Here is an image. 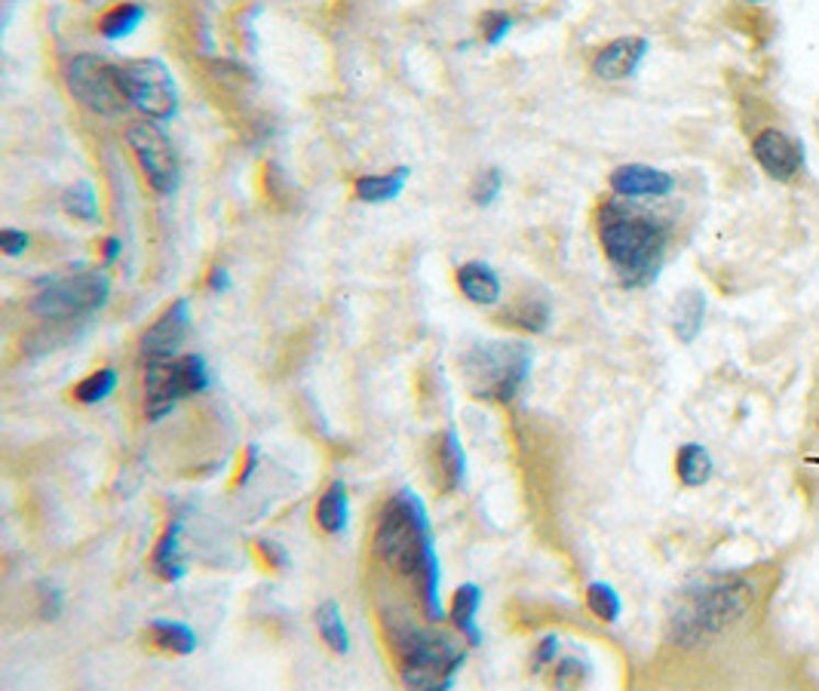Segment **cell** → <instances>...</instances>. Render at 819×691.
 <instances>
[{
	"instance_id": "16",
	"label": "cell",
	"mask_w": 819,
	"mask_h": 691,
	"mask_svg": "<svg viewBox=\"0 0 819 691\" xmlns=\"http://www.w3.org/2000/svg\"><path fill=\"white\" fill-rule=\"evenodd\" d=\"M455 280H458V289H461L467 299L473 301V304H485V308H492L501 301V277L494 271L492 265H485V261H467L458 268L455 274Z\"/></svg>"
},
{
	"instance_id": "34",
	"label": "cell",
	"mask_w": 819,
	"mask_h": 691,
	"mask_svg": "<svg viewBox=\"0 0 819 691\" xmlns=\"http://www.w3.org/2000/svg\"><path fill=\"white\" fill-rule=\"evenodd\" d=\"M559 655V639L556 636H543L540 643H537L535 655H531V670H540V667H547Z\"/></svg>"
},
{
	"instance_id": "18",
	"label": "cell",
	"mask_w": 819,
	"mask_h": 691,
	"mask_svg": "<svg viewBox=\"0 0 819 691\" xmlns=\"http://www.w3.org/2000/svg\"><path fill=\"white\" fill-rule=\"evenodd\" d=\"M179 535H181V516H176V520L166 526V532L160 535V542H157V547H154V556H150V566H154V571L164 578L166 584H176V581L184 578V571H188V566H184V556H181Z\"/></svg>"
},
{
	"instance_id": "24",
	"label": "cell",
	"mask_w": 819,
	"mask_h": 691,
	"mask_svg": "<svg viewBox=\"0 0 819 691\" xmlns=\"http://www.w3.org/2000/svg\"><path fill=\"white\" fill-rule=\"evenodd\" d=\"M150 643L160 646L164 651H172V655H194L197 648V633L181 624V621H150L148 624Z\"/></svg>"
},
{
	"instance_id": "3",
	"label": "cell",
	"mask_w": 819,
	"mask_h": 691,
	"mask_svg": "<svg viewBox=\"0 0 819 691\" xmlns=\"http://www.w3.org/2000/svg\"><path fill=\"white\" fill-rule=\"evenodd\" d=\"M755 590L749 581H737V578H725V581H713V584H700L687 590L685 600L678 602V609L672 612L670 636L678 646H697L713 639L737 617L745 615V609L752 605Z\"/></svg>"
},
{
	"instance_id": "14",
	"label": "cell",
	"mask_w": 819,
	"mask_h": 691,
	"mask_svg": "<svg viewBox=\"0 0 819 691\" xmlns=\"http://www.w3.org/2000/svg\"><path fill=\"white\" fill-rule=\"evenodd\" d=\"M675 188L670 172L648 164H626L612 172V191L617 197H666Z\"/></svg>"
},
{
	"instance_id": "28",
	"label": "cell",
	"mask_w": 819,
	"mask_h": 691,
	"mask_svg": "<svg viewBox=\"0 0 819 691\" xmlns=\"http://www.w3.org/2000/svg\"><path fill=\"white\" fill-rule=\"evenodd\" d=\"M176 378H179V388L184 397L203 393L209 384H212V378H209V366L200 354H184V357H176Z\"/></svg>"
},
{
	"instance_id": "25",
	"label": "cell",
	"mask_w": 819,
	"mask_h": 691,
	"mask_svg": "<svg viewBox=\"0 0 819 691\" xmlns=\"http://www.w3.org/2000/svg\"><path fill=\"white\" fill-rule=\"evenodd\" d=\"M316 631L323 636V643H326L335 655H347V648H350V636H347V627H344V615H341V605L335 600H326L319 609H316Z\"/></svg>"
},
{
	"instance_id": "38",
	"label": "cell",
	"mask_w": 819,
	"mask_h": 691,
	"mask_svg": "<svg viewBox=\"0 0 819 691\" xmlns=\"http://www.w3.org/2000/svg\"><path fill=\"white\" fill-rule=\"evenodd\" d=\"M206 289L209 292H227V289H231V271L222 268V265H218V268H212L206 277Z\"/></svg>"
},
{
	"instance_id": "12",
	"label": "cell",
	"mask_w": 819,
	"mask_h": 691,
	"mask_svg": "<svg viewBox=\"0 0 819 691\" xmlns=\"http://www.w3.org/2000/svg\"><path fill=\"white\" fill-rule=\"evenodd\" d=\"M184 400L176 378V357L145 363V415L148 421L166 419L176 403Z\"/></svg>"
},
{
	"instance_id": "2",
	"label": "cell",
	"mask_w": 819,
	"mask_h": 691,
	"mask_svg": "<svg viewBox=\"0 0 819 691\" xmlns=\"http://www.w3.org/2000/svg\"><path fill=\"white\" fill-rule=\"evenodd\" d=\"M374 554L381 556L393 571L415 575V578H420L427 559L436 556L427 508L415 492H408V489L396 492L388 501V508L381 511L378 526H374Z\"/></svg>"
},
{
	"instance_id": "4",
	"label": "cell",
	"mask_w": 819,
	"mask_h": 691,
	"mask_svg": "<svg viewBox=\"0 0 819 691\" xmlns=\"http://www.w3.org/2000/svg\"><path fill=\"white\" fill-rule=\"evenodd\" d=\"M535 354L521 342H479L461 360L463 381L476 400L513 403L531 376Z\"/></svg>"
},
{
	"instance_id": "17",
	"label": "cell",
	"mask_w": 819,
	"mask_h": 691,
	"mask_svg": "<svg viewBox=\"0 0 819 691\" xmlns=\"http://www.w3.org/2000/svg\"><path fill=\"white\" fill-rule=\"evenodd\" d=\"M703 320H706V296H703L700 289L678 292V299L672 301L670 311V326L675 332V338L682 345H691L703 332Z\"/></svg>"
},
{
	"instance_id": "29",
	"label": "cell",
	"mask_w": 819,
	"mask_h": 691,
	"mask_svg": "<svg viewBox=\"0 0 819 691\" xmlns=\"http://www.w3.org/2000/svg\"><path fill=\"white\" fill-rule=\"evenodd\" d=\"M61 207H65L68 215H75L80 222H96V215H99V200H96V191H92L90 181H75L61 194Z\"/></svg>"
},
{
	"instance_id": "5",
	"label": "cell",
	"mask_w": 819,
	"mask_h": 691,
	"mask_svg": "<svg viewBox=\"0 0 819 691\" xmlns=\"http://www.w3.org/2000/svg\"><path fill=\"white\" fill-rule=\"evenodd\" d=\"M390 648L400 658V679L408 689L448 691L461 670V648L451 646L446 636H430L420 631H400L390 636Z\"/></svg>"
},
{
	"instance_id": "7",
	"label": "cell",
	"mask_w": 819,
	"mask_h": 691,
	"mask_svg": "<svg viewBox=\"0 0 819 691\" xmlns=\"http://www.w3.org/2000/svg\"><path fill=\"white\" fill-rule=\"evenodd\" d=\"M65 83L77 102L96 114H120L130 105L123 80H120V68H114L102 56H90V53L75 56L65 65Z\"/></svg>"
},
{
	"instance_id": "40",
	"label": "cell",
	"mask_w": 819,
	"mask_h": 691,
	"mask_svg": "<svg viewBox=\"0 0 819 691\" xmlns=\"http://www.w3.org/2000/svg\"><path fill=\"white\" fill-rule=\"evenodd\" d=\"M120 256V241L117 237H108V241L102 243V258L111 265V261H117Z\"/></svg>"
},
{
	"instance_id": "26",
	"label": "cell",
	"mask_w": 819,
	"mask_h": 691,
	"mask_svg": "<svg viewBox=\"0 0 819 691\" xmlns=\"http://www.w3.org/2000/svg\"><path fill=\"white\" fill-rule=\"evenodd\" d=\"M550 301L543 299H521L519 304H513L504 311V320L513 323V326H519L525 332H543L550 326Z\"/></svg>"
},
{
	"instance_id": "10",
	"label": "cell",
	"mask_w": 819,
	"mask_h": 691,
	"mask_svg": "<svg viewBox=\"0 0 819 691\" xmlns=\"http://www.w3.org/2000/svg\"><path fill=\"white\" fill-rule=\"evenodd\" d=\"M188 332H191V304H188V299H176L142 335V357L145 360L176 357V350L184 345Z\"/></svg>"
},
{
	"instance_id": "19",
	"label": "cell",
	"mask_w": 819,
	"mask_h": 691,
	"mask_svg": "<svg viewBox=\"0 0 819 691\" xmlns=\"http://www.w3.org/2000/svg\"><path fill=\"white\" fill-rule=\"evenodd\" d=\"M479 605H482V590H479L476 584H463L455 590V597H451V609H448L451 624L461 631V636L470 643V646H479V643H482V631H479V624H476Z\"/></svg>"
},
{
	"instance_id": "33",
	"label": "cell",
	"mask_w": 819,
	"mask_h": 691,
	"mask_svg": "<svg viewBox=\"0 0 819 691\" xmlns=\"http://www.w3.org/2000/svg\"><path fill=\"white\" fill-rule=\"evenodd\" d=\"M0 249H3V256H22L25 249H29V234L25 231H15V227H3L0 231Z\"/></svg>"
},
{
	"instance_id": "31",
	"label": "cell",
	"mask_w": 819,
	"mask_h": 691,
	"mask_svg": "<svg viewBox=\"0 0 819 691\" xmlns=\"http://www.w3.org/2000/svg\"><path fill=\"white\" fill-rule=\"evenodd\" d=\"M501 191H504V172H501V169H485V172H479L476 181H473L470 197H473L476 207H492L494 200L501 197Z\"/></svg>"
},
{
	"instance_id": "9",
	"label": "cell",
	"mask_w": 819,
	"mask_h": 691,
	"mask_svg": "<svg viewBox=\"0 0 819 691\" xmlns=\"http://www.w3.org/2000/svg\"><path fill=\"white\" fill-rule=\"evenodd\" d=\"M126 142H130V148H133L135 160L142 166L150 188L157 194H176L181 185V166L179 154L172 148V138L166 136L164 126L157 121L130 123Z\"/></svg>"
},
{
	"instance_id": "1",
	"label": "cell",
	"mask_w": 819,
	"mask_h": 691,
	"mask_svg": "<svg viewBox=\"0 0 819 691\" xmlns=\"http://www.w3.org/2000/svg\"><path fill=\"white\" fill-rule=\"evenodd\" d=\"M596 231L620 283L629 289L654 283L666 256V227L654 215L608 200L596 212Z\"/></svg>"
},
{
	"instance_id": "21",
	"label": "cell",
	"mask_w": 819,
	"mask_h": 691,
	"mask_svg": "<svg viewBox=\"0 0 819 691\" xmlns=\"http://www.w3.org/2000/svg\"><path fill=\"white\" fill-rule=\"evenodd\" d=\"M347 513H350V501H347V486L341 480L328 482V489L316 501V526L326 535H341L347 528Z\"/></svg>"
},
{
	"instance_id": "15",
	"label": "cell",
	"mask_w": 819,
	"mask_h": 691,
	"mask_svg": "<svg viewBox=\"0 0 819 691\" xmlns=\"http://www.w3.org/2000/svg\"><path fill=\"white\" fill-rule=\"evenodd\" d=\"M433 467H436L439 486H442L446 492L461 489L463 480H467V455H463L461 436H458L455 427H448L446 434L433 443Z\"/></svg>"
},
{
	"instance_id": "22",
	"label": "cell",
	"mask_w": 819,
	"mask_h": 691,
	"mask_svg": "<svg viewBox=\"0 0 819 691\" xmlns=\"http://www.w3.org/2000/svg\"><path fill=\"white\" fill-rule=\"evenodd\" d=\"M675 473H678V480L685 482L687 489L706 486V482L713 480V458H709V452L703 449L700 443L682 446L678 458H675Z\"/></svg>"
},
{
	"instance_id": "37",
	"label": "cell",
	"mask_w": 819,
	"mask_h": 691,
	"mask_svg": "<svg viewBox=\"0 0 819 691\" xmlns=\"http://www.w3.org/2000/svg\"><path fill=\"white\" fill-rule=\"evenodd\" d=\"M258 547H261V554H265V559H268L273 569H285L289 566V554L277 542H258Z\"/></svg>"
},
{
	"instance_id": "39",
	"label": "cell",
	"mask_w": 819,
	"mask_h": 691,
	"mask_svg": "<svg viewBox=\"0 0 819 691\" xmlns=\"http://www.w3.org/2000/svg\"><path fill=\"white\" fill-rule=\"evenodd\" d=\"M255 467H258V446L249 443V446H246V461H243V470H239V477H237V486H246V482L253 480Z\"/></svg>"
},
{
	"instance_id": "41",
	"label": "cell",
	"mask_w": 819,
	"mask_h": 691,
	"mask_svg": "<svg viewBox=\"0 0 819 691\" xmlns=\"http://www.w3.org/2000/svg\"><path fill=\"white\" fill-rule=\"evenodd\" d=\"M745 3H764V0H745Z\"/></svg>"
},
{
	"instance_id": "23",
	"label": "cell",
	"mask_w": 819,
	"mask_h": 691,
	"mask_svg": "<svg viewBox=\"0 0 819 691\" xmlns=\"http://www.w3.org/2000/svg\"><path fill=\"white\" fill-rule=\"evenodd\" d=\"M145 19V7L142 3H133V0H123V3H114L108 13L99 19V34L104 41H123L130 37Z\"/></svg>"
},
{
	"instance_id": "30",
	"label": "cell",
	"mask_w": 819,
	"mask_h": 691,
	"mask_svg": "<svg viewBox=\"0 0 819 691\" xmlns=\"http://www.w3.org/2000/svg\"><path fill=\"white\" fill-rule=\"evenodd\" d=\"M586 605H590V612L602 621H617L620 617V597H617V590L612 584H605V581H593V584L586 587Z\"/></svg>"
},
{
	"instance_id": "36",
	"label": "cell",
	"mask_w": 819,
	"mask_h": 691,
	"mask_svg": "<svg viewBox=\"0 0 819 691\" xmlns=\"http://www.w3.org/2000/svg\"><path fill=\"white\" fill-rule=\"evenodd\" d=\"M583 673H586V670H583L581 664L568 658V661L559 664V670H556V686H571V682H581Z\"/></svg>"
},
{
	"instance_id": "27",
	"label": "cell",
	"mask_w": 819,
	"mask_h": 691,
	"mask_svg": "<svg viewBox=\"0 0 819 691\" xmlns=\"http://www.w3.org/2000/svg\"><path fill=\"white\" fill-rule=\"evenodd\" d=\"M117 388V372L111 369V366H104V369H96L90 376L83 378V381H77L75 384V400L77 403H83V406H92V403H102L108 400L111 393Z\"/></svg>"
},
{
	"instance_id": "32",
	"label": "cell",
	"mask_w": 819,
	"mask_h": 691,
	"mask_svg": "<svg viewBox=\"0 0 819 691\" xmlns=\"http://www.w3.org/2000/svg\"><path fill=\"white\" fill-rule=\"evenodd\" d=\"M479 29H482V41L489 46L504 44V37H507L509 29H513V15L504 13V10H492V13L482 15Z\"/></svg>"
},
{
	"instance_id": "35",
	"label": "cell",
	"mask_w": 819,
	"mask_h": 691,
	"mask_svg": "<svg viewBox=\"0 0 819 691\" xmlns=\"http://www.w3.org/2000/svg\"><path fill=\"white\" fill-rule=\"evenodd\" d=\"M61 615V590L56 587H41V617L56 621Z\"/></svg>"
},
{
	"instance_id": "13",
	"label": "cell",
	"mask_w": 819,
	"mask_h": 691,
	"mask_svg": "<svg viewBox=\"0 0 819 691\" xmlns=\"http://www.w3.org/2000/svg\"><path fill=\"white\" fill-rule=\"evenodd\" d=\"M648 56V41L644 37H617L612 44H605L593 59V75L598 80H626L636 75L641 59Z\"/></svg>"
},
{
	"instance_id": "11",
	"label": "cell",
	"mask_w": 819,
	"mask_h": 691,
	"mask_svg": "<svg viewBox=\"0 0 819 691\" xmlns=\"http://www.w3.org/2000/svg\"><path fill=\"white\" fill-rule=\"evenodd\" d=\"M752 154L759 166L776 181H792L801 169H805V151L798 142H792L786 133L779 130H764L759 138L752 142Z\"/></svg>"
},
{
	"instance_id": "8",
	"label": "cell",
	"mask_w": 819,
	"mask_h": 691,
	"mask_svg": "<svg viewBox=\"0 0 819 691\" xmlns=\"http://www.w3.org/2000/svg\"><path fill=\"white\" fill-rule=\"evenodd\" d=\"M120 80L130 105H135L150 121L166 123L179 111V90L160 59H130L120 65Z\"/></svg>"
},
{
	"instance_id": "20",
	"label": "cell",
	"mask_w": 819,
	"mask_h": 691,
	"mask_svg": "<svg viewBox=\"0 0 819 691\" xmlns=\"http://www.w3.org/2000/svg\"><path fill=\"white\" fill-rule=\"evenodd\" d=\"M408 166H396L390 172H381V176H359L354 181V194L362 203H390L396 197L403 194L405 181H408Z\"/></svg>"
},
{
	"instance_id": "6",
	"label": "cell",
	"mask_w": 819,
	"mask_h": 691,
	"mask_svg": "<svg viewBox=\"0 0 819 691\" xmlns=\"http://www.w3.org/2000/svg\"><path fill=\"white\" fill-rule=\"evenodd\" d=\"M111 296V280L99 268H77V271L46 277L34 292L31 311L44 320H77L96 314Z\"/></svg>"
}]
</instances>
